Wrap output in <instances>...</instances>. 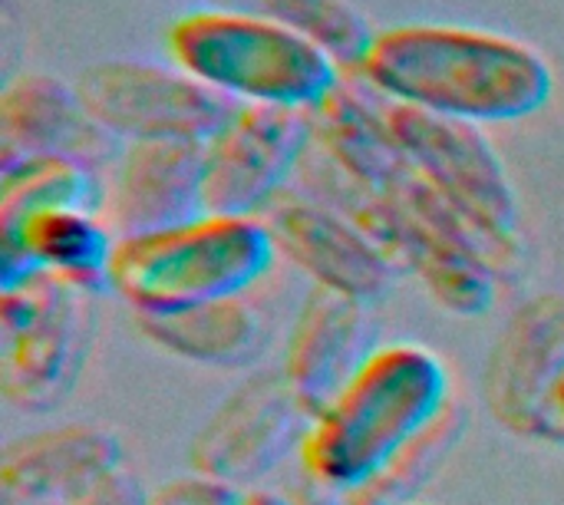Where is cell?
Returning <instances> with one entry per match:
<instances>
[{"label": "cell", "instance_id": "obj_21", "mask_svg": "<svg viewBox=\"0 0 564 505\" xmlns=\"http://www.w3.org/2000/svg\"><path fill=\"white\" fill-rule=\"evenodd\" d=\"M149 505H241V493L225 483L188 473L149 493Z\"/></svg>", "mask_w": 564, "mask_h": 505}, {"label": "cell", "instance_id": "obj_2", "mask_svg": "<svg viewBox=\"0 0 564 505\" xmlns=\"http://www.w3.org/2000/svg\"><path fill=\"white\" fill-rule=\"evenodd\" d=\"M449 404V370L430 347H380L314 417L301 470L311 483L347 499L373 483Z\"/></svg>", "mask_w": 564, "mask_h": 505}, {"label": "cell", "instance_id": "obj_23", "mask_svg": "<svg viewBox=\"0 0 564 505\" xmlns=\"http://www.w3.org/2000/svg\"><path fill=\"white\" fill-rule=\"evenodd\" d=\"M539 443H555L564 447V374L558 377L549 407H545V423H542V440Z\"/></svg>", "mask_w": 564, "mask_h": 505}, {"label": "cell", "instance_id": "obj_13", "mask_svg": "<svg viewBox=\"0 0 564 505\" xmlns=\"http://www.w3.org/2000/svg\"><path fill=\"white\" fill-rule=\"evenodd\" d=\"M119 139L79 103L76 89L46 73H17L0 89V165L33 155H63L99 172L116 165Z\"/></svg>", "mask_w": 564, "mask_h": 505}, {"label": "cell", "instance_id": "obj_14", "mask_svg": "<svg viewBox=\"0 0 564 505\" xmlns=\"http://www.w3.org/2000/svg\"><path fill=\"white\" fill-rule=\"evenodd\" d=\"M377 351V327L364 301L311 288L294 318L281 370L297 400L317 417Z\"/></svg>", "mask_w": 564, "mask_h": 505}, {"label": "cell", "instance_id": "obj_10", "mask_svg": "<svg viewBox=\"0 0 564 505\" xmlns=\"http://www.w3.org/2000/svg\"><path fill=\"white\" fill-rule=\"evenodd\" d=\"M564 374V294L542 291L519 304L499 331L482 377V397L499 427L542 440L549 397Z\"/></svg>", "mask_w": 564, "mask_h": 505}, {"label": "cell", "instance_id": "obj_6", "mask_svg": "<svg viewBox=\"0 0 564 505\" xmlns=\"http://www.w3.org/2000/svg\"><path fill=\"white\" fill-rule=\"evenodd\" d=\"M73 89L83 109L122 142H208L238 106L195 76L145 60L89 63Z\"/></svg>", "mask_w": 564, "mask_h": 505}, {"label": "cell", "instance_id": "obj_25", "mask_svg": "<svg viewBox=\"0 0 564 505\" xmlns=\"http://www.w3.org/2000/svg\"><path fill=\"white\" fill-rule=\"evenodd\" d=\"M406 505H423V503H406Z\"/></svg>", "mask_w": 564, "mask_h": 505}, {"label": "cell", "instance_id": "obj_20", "mask_svg": "<svg viewBox=\"0 0 564 505\" xmlns=\"http://www.w3.org/2000/svg\"><path fill=\"white\" fill-rule=\"evenodd\" d=\"M466 407L456 400L364 490L347 496V505H406L416 503V496L433 483V476L443 470V463L453 456L466 433Z\"/></svg>", "mask_w": 564, "mask_h": 505}, {"label": "cell", "instance_id": "obj_24", "mask_svg": "<svg viewBox=\"0 0 564 505\" xmlns=\"http://www.w3.org/2000/svg\"><path fill=\"white\" fill-rule=\"evenodd\" d=\"M241 505H297L291 496L274 493V490H251L241 496Z\"/></svg>", "mask_w": 564, "mask_h": 505}, {"label": "cell", "instance_id": "obj_11", "mask_svg": "<svg viewBox=\"0 0 564 505\" xmlns=\"http://www.w3.org/2000/svg\"><path fill=\"white\" fill-rule=\"evenodd\" d=\"M261 222L271 232L274 251L288 255L314 288L370 304L400 278V268L350 218L311 195L281 192Z\"/></svg>", "mask_w": 564, "mask_h": 505}, {"label": "cell", "instance_id": "obj_19", "mask_svg": "<svg viewBox=\"0 0 564 505\" xmlns=\"http://www.w3.org/2000/svg\"><path fill=\"white\" fill-rule=\"evenodd\" d=\"M212 7L241 10L281 23L317 43L324 53L337 60V66L347 69H357L373 40L367 20L344 0H212Z\"/></svg>", "mask_w": 564, "mask_h": 505}, {"label": "cell", "instance_id": "obj_5", "mask_svg": "<svg viewBox=\"0 0 564 505\" xmlns=\"http://www.w3.org/2000/svg\"><path fill=\"white\" fill-rule=\"evenodd\" d=\"M93 301L40 271L0 281V394L10 407L46 413L73 394L96 337Z\"/></svg>", "mask_w": 564, "mask_h": 505}, {"label": "cell", "instance_id": "obj_7", "mask_svg": "<svg viewBox=\"0 0 564 505\" xmlns=\"http://www.w3.org/2000/svg\"><path fill=\"white\" fill-rule=\"evenodd\" d=\"M314 413L297 400L284 370H261L235 387L188 447L195 476L231 490L258 486L291 453L301 456Z\"/></svg>", "mask_w": 564, "mask_h": 505}, {"label": "cell", "instance_id": "obj_16", "mask_svg": "<svg viewBox=\"0 0 564 505\" xmlns=\"http://www.w3.org/2000/svg\"><path fill=\"white\" fill-rule=\"evenodd\" d=\"M116 235L96 212H40L0 235V281L20 275H53L79 291H109Z\"/></svg>", "mask_w": 564, "mask_h": 505}, {"label": "cell", "instance_id": "obj_15", "mask_svg": "<svg viewBox=\"0 0 564 505\" xmlns=\"http://www.w3.org/2000/svg\"><path fill=\"white\" fill-rule=\"evenodd\" d=\"M116 470H122L119 440L99 427L30 433L0 456V505H79Z\"/></svg>", "mask_w": 564, "mask_h": 505}, {"label": "cell", "instance_id": "obj_17", "mask_svg": "<svg viewBox=\"0 0 564 505\" xmlns=\"http://www.w3.org/2000/svg\"><path fill=\"white\" fill-rule=\"evenodd\" d=\"M135 324L165 354L215 370L251 367L268 347V327L245 298L139 314Z\"/></svg>", "mask_w": 564, "mask_h": 505}, {"label": "cell", "instance_id": "obj_18", "mask_svg": "<svg viewBox=\"0 0 564 505\" xmlns=\"http://www.w3.org/2000/svg\"><path fill=\"white\" fill-rule=\"evenodd\" d=\"M106 195L99 172L63 155H33L0 165V235L26 218L56 208H79L102 215Z\"/></svg>", "mask_w": 564, "mask_h": 505}, {"label": "cell", "instance_id": "obj_3", "mask_svg": "<svg viewBox=\"0 0 564 505\" xmlns=\"http://www.w3.org/2000/svg\"><path fill=\"white\" fill-rule=\"evenodd\" d=\"M175 69L231 103L311 112L340 86V66L307 36L254 13L202 7L165 26Z\"/></svg>", "mask_w": 564, "mask_h": 505}, {"label": "cell", "instance_id": "obj_12", "mask_svg": "<svg viewBox=\"0 0 564 505\" xmlns=\"http://www.w3.org/2000/svg\"><path fill=\"white\" fill-rule=\"evenodd\" d=\"M205 142H126L106 189L102 218L116 238L165 232L205 215Z\"/></svg>", "mask_w": 564, "mask_h": 505}, {"label": "cell", "instance_id": "obj_22", "mask_svg": "<svg viewBox=\"0 0 564 505\" xmlns=\"http://www.w3.org/2000/svg\"><path fill=\"white\" fill-rule=\"evenodd\" d=\"M79 505H149V493L126 470H116Z\"/></svg>", "mask_w": 564, "mask_h": 505}, {"label": "cell", "instance_id": "obj_4", "mask_svg": "<svg viewBox=\"0 0 564 505\" xmlns=\"http://www.w3.org/2000/svg\"><path fill=\"white\" fill-rule=\"evenodd\" d=\"M274 255L271 232L261 218L198 215L165 232L119 238L109 291L135 318L241 298L268 275Z\"/></svg>", "mask_w": 564, "mask_h": 505}, {"label": "cell", "instance_id": "obj_1", "mask_svg": "<svg viewBox=\"0 0 564 505\" xmlns=\"http://www.w3.org/2000/svg\"><path fill=\"white\" fill-rule=\"evenodd\" d=\"M354 73L390 103L473 126L535 116L555 89L552 66L535 46L456 23L377 30Z\"/></svg>", "mask_w": 564, "mask_h": 505}, {"label": "cell", "instance_id": "obj_9", "mask_svg": "<svg viewBox=\"0 0 564 505\" xmlns=\"http://www.w3.org/2000/svg\"><path fill=\"white\" fill-rule=\"evenodd\" d=\"M377 96V93H373ZM387 132L423 182H430L456 208L519 232V202L502 159L496 155L486 132L473 122L436 116L416 106L390 103L377 96Z\"/></svg>", "mask_w": 564, "mask_h": 505}, {"label": "cell", "instance_id": "obj_8", "mask_svg": "<svg viewBox=\"0 0 564 505\" xmlns=\"http://www.w3.org/2000/svg\"><path fill=\"white\" fill-rule=\"evenodd\" d=\"M311 142V112L238 103L228 122L205 142V215L261 218L288 192V179Z\"/></svg>", "mask_w": 564, "mask_h": 505}]
</instances>
